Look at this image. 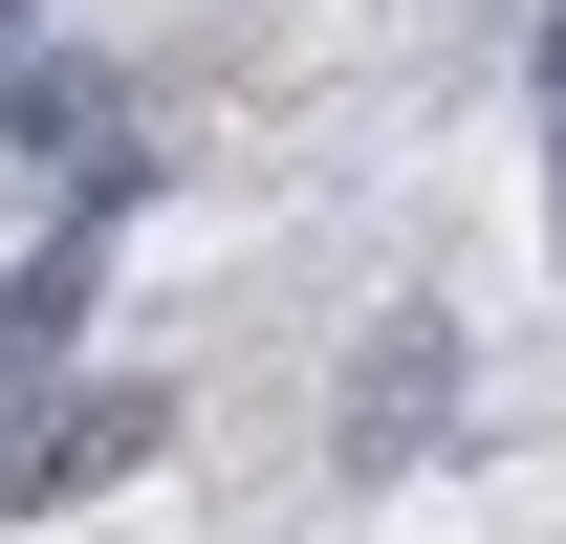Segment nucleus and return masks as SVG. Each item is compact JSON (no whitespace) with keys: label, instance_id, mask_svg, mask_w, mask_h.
<instances>
[{"label":"nucleus","instance_id":"f257e3e1","mask_svg":"<svg viewBox=\"0 0 566 544\" xmlns=\"http://www.w3.org/2000/svg\"><path fill=\"white\" fill-rule=\"evenodd\" d=\"M132 458H175V393H153V370H109V393H66L22 458H0V523H22V501H109Z\"/></svg>","mask_w":566,"mask_h":544},{"label":"nucleus","instance_id":"f03ea898","mask_svg":"<svg viewBox=\"0 0 566 544\" xmlns=\"http://www.w3.org/2000/svg\"><path fill=\"white\" fill-rule=\"evenodd\" d=\"M109 240H132V175H87V218L0 283V393H22V370H66V327H87V283H109Z\"/></svg>","mask_w":566,"mask_h":544},{"label":"nucleus","instance_id":"7ed1b4c3","mask_svg":"<svg viewBox=\"0 0 566 544\" xmlns=\"http://www.w3.org/2000/svg\"><path fill=\"white\" fill-rule=\"evenodd\" d=\"M545 109H566V22H545Z\"/></svg>","mask_w":566,"mask_h":544},{"label":"nucleus","instance_id":"20e7f679","mask_svg":"<svg viewBox=\"0 0 566 544\" xmlns=\"http://www.w3.org/2000/svg\"><path fill=\"white\" fill-rule=\"evenodd\" d=\"M0 22H22V0H0Z\"/></svg>","mask_w":566,"mask_h":544}]
</instances>
